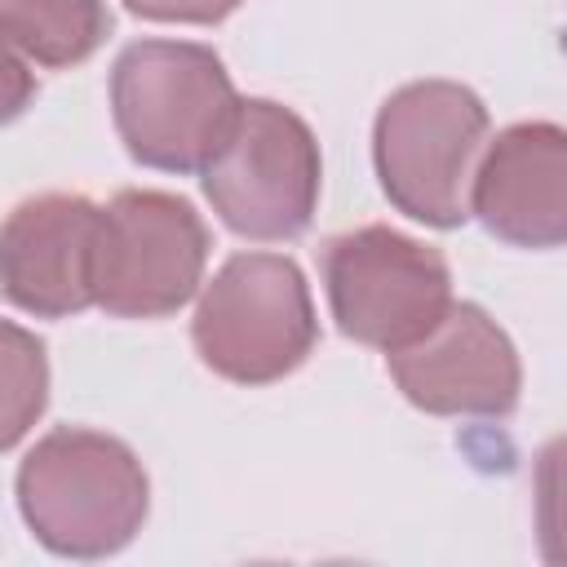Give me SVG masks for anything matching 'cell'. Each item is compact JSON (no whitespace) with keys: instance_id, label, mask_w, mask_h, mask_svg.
<instances>
[{"instance_id":"cell-7","label":"cell","mask_w":567,"mask_h":567,"mask_svg":"<svg viewBox=\"0 0 567 567\" xmlns=\"http://www.w3.org/2000/svg\"><path fill=\"white\" fill-rule=\"evenodd\" d=\"M208 266L204 217L168 190H120L97 217L93 306L115 319H164L182 310Z\"/></svg>"},{"instance_id":"cell-13","label":"cell","mask_w":567,"mask_h":567,"mask_svg":"<svg viewBox=\"0 0 567 567\" xmlns=\"http://www.w3.org/2000/svg\"><path fill=\"white\" fill-rule=\"evenodd\" d=\"M124 4H128V13L151 18V22H199V27H208V22L230 18L244 0H124Z\"/></svg>"},{"instance_id":"cell-14","label":"cell","mask_w":567,"mask_h":567,"mask_svg":"<svg viewBox=\"0 0 567 567\" xmlns=\"http://www.w3.org/2000/svg\"><path fill=\"white\" fill-rule=\"evenodd\" d=\"M35 97V71L27 66L22 53H13L4 40H0V124L18 120Z\"/></svg>"},{"instance_id":"cell-2","label":"cell","mask_w":567,"mask_h":567,"mask_svg":"<svg viewBox=\"0 0 567 567\" xmlns=\"http://www.w3.org/2000/svg\"><path fill=\"white\" fill-rule=\"evenodd\" d=\"M239 111L226 62L190 40H137L111 66L124 151L159 173H199Z\"/></svg>"},{"instance_id":"cell-10","label":"cell","mask_w":567,"mask_h":567,"mask_svg":"<svg viewBox=\"0 0 567 567\" xmlns=\"http://www.w3.org/2000/svg\"><path fill=\"white\" fill-rule=\"evenodd\" d=\"M470 217L514 248H558L567 239V133L549 120L501 128L474 164Z\"/></svg>"},{"instance_id":"cell-5","label":"cell","mask_w":567,"mask_h":567,"mask_svg":"<svg viewBox=\"0 0 567 567\" xmlns=\"http://www.w3.org/2000/svg\"><path fill=\"white\" fill-rule=\"evenodd\" d=\"M199 173L213 213L257 244L297 239L319 208V142L297 111L270 97H239L226 137Z\"/></svg>"},{"instance_id":"cell-8","label":"cell","mask_w":567,"mask_h":567,"mask_svg":"<svg viewBox=\"0 0 567 567\" xmlns=\"http://www.w3.org/2000/svg\"><path fill=\"white\" fill-rule=\"evenodd\" d=\"M403 399L430 416H509L523 363L505 328L474 301H452L430 332L385 354Z\"/></svg>"},{"instance_id":"cell-11","label":"cell","mask_w":567,"mask_h":567,"mask_svg":"<svg viewBox=\"0 0 567 567\" xmlns=\"http://www.w3.org/2000/svg\"><path fill=\"white\" fill-rule=\"evenodd\" d=\"M111 31L106 0H0V40L35 66H75Z\"/></svg>"},{"instance_id":"cell-12","label":"cell","mask_w":567,"mask_h":567,"mask_svg":"<svg viewBox=\"0 0 567 567\" xmlns=\"http://www.w3.org/2000/svg\"><path fill=\"white\" fill-rule=\"evenodd\" d=\"M44 403H49L44 341L22 323L0 319V452L27 439V430L44 416Z\"/></svg>"},{"instance_id":"cell-6","label":"cell","mask_w":567,"mask_h":567,"mask_svg":"<svg viewBox=\"0 0 567 567\" xmlns=\"http://www.w3.org/2000/svg\"><path fill=\"white\" fill-rule=\"evenodd\" d=\"M323 288L337 328L385 354L430 332L452 306L447 257L381 221L328 239Z\"/></svg>"},{"instance_id":"cell-4","label":"cell","mask_w":567,"mask_h":567,"mask_svg":"<svg viewBox=\"0 0 567 567\" xmlns=\"http://www.w3.org/2000/svg\"><path fill=\"white\" fill-rule=\"evenodd\" d=\"M190 341L235 385H270L306 363L319 319L301 266L284 252H235L195 301Z\"/></svg>"},{"instance_id":"cell-3","label":"cell","mask_w":567,"mask_h":567,"mask_svg":"<svg viewBox=\"0 0 567 567\" xmlns=\"http://www.w3.org/2000/svg\"><path fill=\"white\" fill-rule=\"evenodd\" d=\"M483 146L487 106L456 80H412L394 89L372 124V164L385 199L403 217L439 230L470 217V182Z\"/></svg>"},{"instance_id":"cell-1","label":"cell","mask_w":567,"mask_h":567,"mask_svg":"<svg viewBox=\"0 0 567 567\" xmlns=\"http://www.w3.org/2000/svg\"><path fill=\"white\" fill-rule=\"evenodd\" d=\"M18 509L44 549L62 558H106L142 532L151 483L128 443L62 425L22 456Z\"/></svg>"},{"instance_id":"cell-9","label":"cell","mask_w":567,"mask_h":567,"mask_svg":"<svg viewBox=\"0 0 567 567\" xmlns=\"http://www.w3.org/2000/svg\"><path fill=\"white\" fill-rule=\"evenodd\" d=\"M102 204L66 190L31 195L0 221V292L35 319L93 306Z\"/></svg>"}]
</instances>
